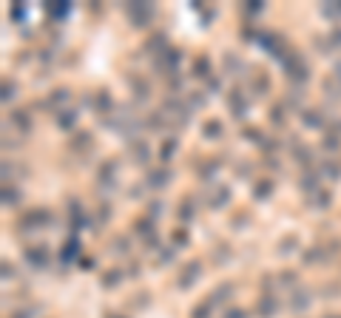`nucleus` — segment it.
I'll list each match as a JSON object with an SVG mask.
<instances>
[{"label":"nucleus","instance_id":"f257e3e1","mask_svg":"<svg viewBox=\"0 0 341 318\" xmlns=\"http://www.w3.org/2000/svg\"><path fill=\"white\" fill-rule=\"evenodd\" d=\"M284 68H290V71H287V74H290V77L296 80V83H301V80H307V77H310V65H305V63H301V60L296 57V54H293V57H287V63H284Z\"/></svg>","mask_w":341,"mask_h":318},{"label":"nucleus","instance_id":"f03ea898","mask_svg":"<svg viewBox=\"0 0 341 318\" xmlns=\"http://www.w3.org/2000/svg\"><path fill=\"white\" fill-rule=\"evenodd\" d=\"M199 270H202V267H199V261H191L188 267L182 270V279H179V287H188V284H191V282H196V279H199Z\"/></svg>","mask_w":341,"mask_h":318},{"label":"nucleus","instance_id":"7ed1b4c3","mask_svg":"<svg viewBox=\"0 0 341 318\" xmlns=\"http://www.w3.org/2000/svg\"><path fill=\"white\" fill-rule=\"evenodd\" d=\"M231 111L236 114V120H242V116L247 114V102H245V100H236V97H231Z\"/></svg>","mask_w":341,"mask_h":318},{"label":"nucleus","instance_id":"20e7f679","mask_svg":"<svg viewBox=\"0 0 341 318\" xmlns=\"http://www.w3.org/2000/svg\"><path fill=\"white\" fill-rule=\"evenodd\" d=\"M26 259H29L31 264H37V267H43V264H46V250H29Z\"/></svg>","mask_w":341,"mask_h":318},{"label":"nucleus","instance_id":"39448f33","mask_svg":"<svg viewBox=\"0 0 341 318\" xmlns=\"http://www.w3.org/2000/svg\"><path fill=\"white\" fill-rule=\"evenodd\" d=\"M208 68H211V63H208V57H196V77H208Z\"/></svg>","mask_w":341,"mask_h":318},{"label":"nucleus","instance_id":"423d86ee","mask_svg":"<svg viewBox=\"0 0 341 318\" xmlns=\"http://www.w3.org/2000/svg\"><path fill=\"white\" fill-rule=\"evenodd\" d=\"M219 134H222V125H219V123H213V120H211V123H205V137H208V139L219 137Z\"/></svg>","mask_w":341,"mask_h":318},{"label":"nucleus","instance_id":"0eeeda50","mask_svg":"<svg viewBox=\"0 0 341 318\" xmlns=\"http://www.w3.org/2000/svg\"><path fill=\"white\" fill-rule=\"evenodd\" d=\"M298 245V238L296 236H290V238H287V242H282V245H279V250H282V253H279V256H287V253H284V250H293V247H296Z\"/></svg>","mask_w":341,"mask_h":318},{"label":"nucleus","instance_id":"6e6552de","mask_svg":"<svg viewBox=\"0 0 341 318\" xmlns=\"http://www.w3.org/2000/svg\"><path fill=\"white\" fill-rule=\"evenodd\" d=\"M12 116H15V123L20 125V128H26V131H29V125H31V123L26 120V114H23V111H17V114H12Z\"/></svg>","mask_w":341,"mask_h":318},{"label":"nucleus","instance_id":"1a4fd4ad","mask_svg":"<svg viewBox=\"0 0 341 318\" xmlns=\"http://www.w3.org/2000/svg\"><path fill=\"white\" fill-rule=\"evenodd\" d=\"M74 125V114L68 111V114H63V120H60V128H71Z\"/></svg>","mask_w":341,"mask_h":318},{"label":"nucleus","instance_id":"9d476101","mask_svg":"<svg viewBox=\"0 0 341 318\" xmlns=\"http://www.w3.org/2000/svg\"><path fill=\"white\" fill-rule=\"evenodd\" d=\"M324 139H327V142H324L327 148H338V137H324Z\"/></svg>","mask_w":341,"mask_h":318},{"label":"nucleus","instance_id":"9b49d317","mask_svg":"<svg viewBox=\"0 0 341 318\" xmlns=\"http://www.w3.org/2000/svg\"><path fill=\"white\" fill-rule=\"evenodd\" d=\"M174 151H176V142H174V139H171V142H165V151H162V153L168 156V153H174Z\"/></svg>","mask_w":341,"mask_h":318},{"label":"nucleus","instance_id":"f8f14e48","mask_svg":"<svg viewBox=\"0 0 341 318\" xmlns=\"http://www.w3.org/2000/svg\"><path fill=\"white\" fill-rule=\"evenodd\" d=\"M273 123H282V108H273Z\"/></svg>","mask_w":341,"mask_h":318}]
</instances>
